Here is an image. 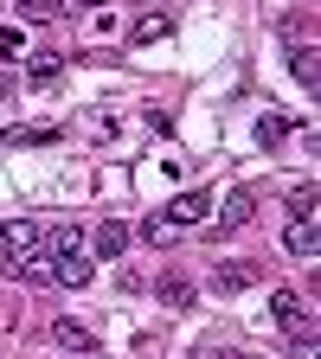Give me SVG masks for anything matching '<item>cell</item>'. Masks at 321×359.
Returning <instances> with one entry per match:
<instances>
[{"label": "cell", "instance_id": "obj_2", "mask_svg": "<svg viewBox=\"0 0 321 359\" xmlns=\"http://www.w3.org/2000/svg\"><path fill=\"white\" fill-rule=\"evenodd\" d=\"M129 224L122 218H103V224H90L84 231V257H129Z\"/></svg>", "mask_w": 321, "mask_h": 359}, {"label": "cell", "instance_id": "obj_9", "mask_svg": "<svg viewBox=\"0 0 321 359\" xmlns=\"http://www.w3.org/2000/svg\"><path fill=\"white\" fill-rule=\"evenodd\" d=\"M58 77H65V58H58V52H39V58L26 65V83H32V90H52Z\"/></svg>", "mask_w": 321, "mask_h": 359}, {"label": "cell", "instance_id": "obj_7", "mask_svg": "<svg viewBox=\"0 0 321 359\" xmlns=\"http://www.w3.org/2000/svg\"><path fill=\"white\" fill-rule=\"evenodd\" d=\"M52 340H58L65 353H97V334H90L84 321H71V314H58V321H52Z\"/></svg>", "mask_w": 321, "mask_h": 359}, {"label": "cell", "instance_id": "obj_3", "mask_svg": "<svg viewBox=\"0 0 321 359\" xmlns=\"http://www.w3.org/2000/svg\"><path fill=\"white\" fill-rule=\"evenodd\" d=\"M90 276H97V257H84V250L52 257V289H90Z\"/></svg>", "mask_w": 321, "mask_h": 359}, {"label": "cell", "instance_id": "obj_15", "mask_svg": "<svg viewBox=\"0 0 321 359\" xmlns=\"http://www.w3.org/2000/svg\"><path fill=\"white\" fill-rule=\"evenodd\" d=\"M289 334H296V340H289V346H296V359H321V340H315L321 327H315V321H302V327H289Z\"/></svg>", "mask_w": 321, "mask_h": 359}, {"label": "cell", "instance_id": "obj_18", "mask_svg": "<svg viewBox=\"0 0 321 359\" xmlns=\"http://www.w3.org/2000/svg\"><path fill=\"white\" fill-rule=\"evenodd\" d=\"M7 142H58V128L52 122H32V128H13Z\"/></svg>", "mask_w": 321, "mask_h": 359}, {"label": "cell", "instance_id": "obj_1", "mask_svg": "<svg viewBox=\"0 0 321 359\" xmlns=\"http://www.w3.org/2000/svg\"><path fill=\"white\" fill-rule=\"evenodd\" d=\"M0 269L20 283H52V224L45 218H0Z\"/></svg>", "mask_w": 321, "mask_h": 359}, {"label": "cell", "instance_id": "obj_5", "mask_svg": "<svg viewBox=\"0 0 321 359\" xmlns=\"http://www.w3.org/2000/svg\"><path fill=\"white\" fill-rule=\"evenodd\" d=\"M251 283H257V263H244V257H225V263L212 269V289H218V295H244Z\"/></svg>", "mask_w": 321, "mask_h": 359}, {"label": "cell", "instance_id": "obj_19", "mask_svg": "<svg viewBox=\"0 0 321 359\" xmlns=\"http://www.w3.org/2000/svg\"><path fill=\"white\" fill-rule=\"evenodd\" d=\"M20 13H32V20H52V13H58V0H20Z\"/></svg>", "mask_w": 321, "mask_h": 359}, {"label": "cell", "instance_id": "obj_6", "mask_svg": "<svg viewBox=\"0 0 321 359\" xmlns=\"http://www.w3.org/2000/svg\"><path fill=\"white\" fill-rule=\"evenodd\" d=\"M206 212H212V193H206V187H193V193H180V199L167 205V218L180 224V231H187V224H199Z\"/></svg>", "mask_w": 321, "mask_h": 359}, {"label": "cell", "instance_id": "obj_16", "mask_svg": "<svg viewBox=\"0 0 321 359\" xmlns=\"http://www.w3.org/2000/svg\"><path fill=\"white\" fill-rule=\"evenodd\" d=\"M142 238H148V244H173V238H180V224H173L167 212H155V218L142 224Z\"/></svg>", "mask_w": 321, "mask_h": 359}, {"label": "cell", "instance_id": "obj_12", "mask_svg": "<svg viewBox=\"0 0 321 359\" xmlns=\"http://www.w3.org/2000/svg\"><path fill=\"white\" fill-rule=\"evenodd\" d=\"M167 32H173V20H167V13H142V20L129 26V45H155V39H167Z\"/></svg>", "mask_w": 321, "mask_h": 359}, {"label": "cell", "instance_id": "obj_20", "mask_svg": "<svg viewBox=\"0 0 321 359\" xmlns=\"http://www.w3.org/2000/svg\"><path fill=\"white\" fill-rule=\"evenodd\" d=\"M148 128H155L161 142H167V135H173V116H167V109H148Z\"/></svg>", "mask_w": 321, "mask_h": 359}, {"label": "cell", "instance_id": "obj_14", "mask_svg": "<svg viewBox=\"0 0 321 359\" xmlns=\"http://www.w3.org/2000/svg\"><path fill=\"white\" fill-rule=\"evenodd\" d=\"M289 128H296L289 116H263V122H257V142H263V148H283V142H289Z\"/></svg>", "mask_w": 321, "mask_h": 359}, {"label": "cell", "instance_id": "obj_13", "mask_svg": "<svg viewBox=\"0 0 321 359\" xmlns=\"http://www.w3.org/2000/svg\"><path fill=\"white\" fill-rule=\"evenodd\" d=\"M283 244H289L296 257H315V250H321V238H315V224H296V218H289V231H283Z\"/></svg>", "mask_w": 321, "mask_h": 359}, {"label": "cell", "instance_id": "obj_22", "mask_svg": "<svg viewBox=\"0 0 321 359\" xmlns=\"http://www.w3.org/2000/svg\"><path fill=\"white\" fill-rule=\"evenodd\" d=\"M84 7H103V0H58V13H84Z\"/></svg>", "mask_w": 321, "mask_h": 359}, {"label": "cell", "instance_id": "obj_10", "mask_svg": "<svg viewBox=\"0 0 321 359\" xmlns=\"http://www.w3.org/2000/svg\"><path fill=\"white\" fill-rule=\"evenodd\" d=\"M315 205H321L315 180H296V187H289V218H296V224H315Z\"/></svg>", "mask_w": 321, "mask_h": 359}, {"label": "cell", "instance_id": "obj_21", "mask_svg": "<svg viewBox=\"0 0 321 359\" xmlns=\"http://www.w3.org/2000/svg\"><path fill=\"white\" fill-rule=\"evenodd\" d=\"M193 359H251V353H232V346H199Z\"/></svg>", "mask_w": 321, "mask_h": 359}, {"label": "cell", "instance_id": "obj_8", "mask_svg": "<svg viewBox=\"0 0 321 359\" xmlns=\"http://www.w3.org/2000/svg\"><path fill=\"white\" fill-rule=\"evenodd\" d=\"M270 314H277V327H302L308 321V302L296 289H277V295H270Z\"/></svg>", "mask_w": 321, "mask_h": 359}, {"label": "cell", "instance_id": "obj_11", "mask_svg": "<svg viewBox=\"0 0 321 359\" xmlns=\"http://www.w3.org/2000/svg\"><path fill=\"white\" fill-rule=\"evenodd\" d=\"M155 295H161L167 308H187V302H193V283L180 276V269H167V276H155Z\"/></svg>", "mask_w": 321, "mask_h": 359}, {"label": "cell", "instance_id": "obj_4", "mask_svg": "<svg viewBox=\"0 0 321 359\" xmlns=\"http://www.w3.org/2000/svg\"><path fill=\"white\" fill-rule=\"evenodd\" d=\"M251 218H257V193H251V187L225 193V199H218V238H225V231H244Z\"/></svg>", "mask_w": 321, "mask_h": 359}, {"label": "cell", "instance_id": "obj_17", "mask_svg": "<svg viewBox=\"0 0 321 359\" xmlns=\"http://www.w3.org/2000/svg\"><path fill=\"white\" fill-rule=\"evenodd\" d=\"M0 58H26V32L20 26H0Z\"/></svg>", "mask_w": 321, "mask_h": 359}]
</instances>
